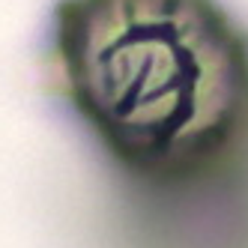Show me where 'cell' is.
<instances>
[{"label":"cell","instance_id":"cell-1","mask_svg":"<svg viewBox=\"0 0 248 248\" xmlns=\"http://www.w3.org/2000/svg\"><path fill=\"white\" fill-rule=\"evenodd\" d=\"M39 78L135 198L248 191V24L224 0H54Z\"/></svg>","mask_w":248,"mask_h":248}]
</instances>
